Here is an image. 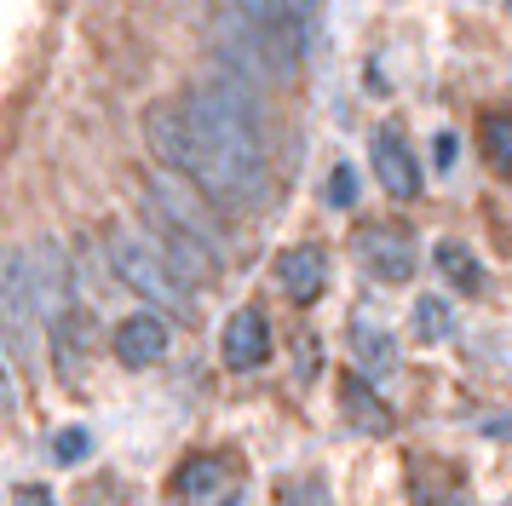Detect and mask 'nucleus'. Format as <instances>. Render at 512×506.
<instances>
[{
	"mask_svg": "<svg viewBox=\"0 0 512 506\" xmlns=\"http://www.w3.org/2000/svg\"><path fill=\"white\" fill-rule=\"evenodd\" d=\"M190 127L185 173L213 207H254L265 196V127L259 98L236 75H213L179 98Z\"/></svg>",
	"mask_w": 512,
	"mask_h": 506,
	"instance_id": "nucleus-1",
	"label": "nucleus"
},
{
	"mask_svg": "<svg viewBox=\"0 0 512 506\" xmlns=\"http://www.w3.org/2000/svg\"><path fill=\"white\" fill-rule=\"evenodd\" d=\"M104 253H110V271H116L133 294L150 299V305H162V311H190V305H196V294H190V282L179 276V265H173L162 253V242H150L144 230L116 225L104 236Z\"/></svg>",
	"mask_w": 512,
	"mask_h": 506,
	"instance_id": "nucleus-2",
	"label": "nucleus"
},
{
	"mask_svg": "<svg viewBox=\"0 0 512 506\" xmlns=\"http://www.w3.org/2000/svg\"><path fill=\"white\" fill-rule=\"evenodd\" d=\"M144 202H150V219H156V225L179 230V236H190V242H202L208 253H225L219 213H213V202L190 179H179V173H156V179L144 184Z\"/></svg>",
	"mask_w": 512,
	"mask_h": 506,
	"instance_id": "nucleus-3",
	"label": "nucleus"
},
{
	"mask_svg": "<svg viewBox=\"0 0 512 506\" xmlns=\"http://www.w3.org/2000/svg\"><path fill=\"white\" fill-rule=\"evenodd\" d=\"M35 322H41V299H35L29 253H0V340L18 357H29L35 351Z\"/></svg>",
	"mask_w": 512,
	"mask_h": 506,
	"instance_id": "nucleus-4",
	"label": "nucleus"
},
{
	"mask_svg": "<svg viewBox=\"0 0 512 506\" xmlns=\"http://www.w3.org/2000/svg\"><path fill=\"white\" fill-rule=\"evenodd\" d=\"M357 259H363L369 276H380V282H409V276H415V242H409L403 225L357 230Z\"/></svg>",
	"mask_w": 512,
	"mask_h": 506,
	"instance_id": "nucleus-5",
	"label": "nucleus"
},
{
	"mask_svg": "<svg viewBox=\"0 0 512 506\" xmlns=\"http://www.w3.org/2000/svg\"><path fill=\"white\" fill-rule=\"evenodd\" d=\"M369 161H374V179H380V190H386V196H397V202L420 196V161H415V150L403 144V133H397V127H380V133H374Z\"/></svg>",
	"mask_w": 512,
	"mask_h": 506,
	"instance_id": "nucleus-6",
	"label": "nucleus"
},
{
	"mask_svg": "<svg viewBox=\"0 0 512 506\" xmlns=\"http://www.w3.org/2000/svg\"><path fill=\"white\" fill-rule=\"evenodd\" d=\"M116 357L127 368H150L167 357V322L156 311H133L127 322H116Z\"/></svg>",
	"mask_w": 512,
	"mask_h": 506,
	"instance_id": "nucleus-7",
	"label": "nucleus"
},
{
	"mask_svg": "<svg viewBox=\"0 0 512 506\" xmlns=\"http://www.w3.org/2000/svg\"><path fill=\"white\" fill-rule=\"evenodd\" d=\"M144 138H150V150H156V161H162L167 173H185L190 127H185L179 98H173V104H150V110H144Z\"/></svg>",
	"mask_w": 512,
	"mask_h": 506,
	"instance_id": "nucleus-8",
	"label": "nucleus"
},
{
	"mask_svg": "<svg viewBox=\"0 0 512 506\" xmlns=\"http://www.w3.org/2000/svg\"><path fill=\"white\" fill-rule=\"evenodd\" d=\"M219 351H225V368H259L271 357V328H265V317H259V311H236V317L225 322Z\"/></svg>",
	"mask_w": 512,
	"mask_h": 506,
	"instance_id": "nucleus-9",
	"label": "nucleus"
},
{
	"mask_svg": "<svg viewBox=\"0 0 512 506\" xmlns=\"http://www.w3.org/2000/svg\"><path fill=\"white\" fill-rule=\"evenodd\" d=\"M277 282H282V294L294 299V305H311V299L323 294V282H328L323 248H288L277 259Z\"/></svg>",
	"mask_w": 512,
	"mask_h": 506,
	"instance_id": "nucleus-10",
	"label": "nucleus"
},
{
	"mask_svg": "<svg viewBox=\"0 0 512 506\" xmlns=\"http://www.w3.org/2000/svg\"><path fill=\"white\" fill-rule=\"evenodd\" d=\"M351 351H357V363L374 368V374H386V368L397 363V340L374 317H363V311L351 317Z\"/></svg>",
	"mask_w": 512,
	"mask_h": 506,
	"instance_id": "nucleus-11",
	"label": "nucleus"
},
{
	"mask_svg": "<svg viewBox=\"0 0 512 506\" xmlns=\"http://www.w3.org/2000/svg\"><path fill=\"white\" fill-rule=\"evenodd\" d=\"M432 259H438V271L455 282V288H466V294H478L484 288V265L472 259V248L466 242H455V236H443L438 248H432Z\"/></svg>",
	"mask_w": 512,
	"mask_h": 506,
	"instance_id": "nucleus-12",
	"label": "nucleus"
},
{
	"mask_svg": "<svg viewBox=\"0 0 512 506\" xmlns=\"http://www.w3.org/2000/svg\"><path fill=\"white\" fill-rule=\"evenodd\" d=\"M478 138H484V156L495 161V173H512V115L489 110L484 127H478Z\"/></svg>",
	"mask_w": 512,
	"mask_h": 506,
	"instance_id": "nucleus-13",
	"label": "nucleus"
},
{
	"mask_svg": "<svg viewBox=\"0 0 512 506\" xmlns=\"http://www.w3.org/2000/svg\"><path fill=\"white\" fill-rule=\"evenodd\" d=\"M340 397H346L351 420H357L363 432H386V426H392V414H386V403H374L363 380H346V386H340Z\"/></svg>",
	"mask_w": 512,
	"mask_h": 506,
	"instance_id": "nucleus-14",
	"label": "nucleus"
},
{
	"mask_svg": "<svg viewBox=\"0 0 512 506\" xmlns=\"http://www.w3.org/2000/svg\"><path fill=\"white\" fill-rule=\"evenodd\" d=\"M415 334L426 345H438V340H449V334H455V317H449V305H443V299H415Z\"/></svg>",
	"mask_w": 512,
	"mask_h": 506,
	"instance_id": "nucleus-15",
	"label": "nucleus"
},
{
	"mask_svg": "<svg viewBox=\"0 0 512 506\" xmlns=\"http://www.w3.org/2000/svg\"><path fill=\"white\" fill-rule=\"evenodd\" d=\"M213 483H219V460H196V466L179 472V489H185V495H208Z\"/></svg>",
	"mask_w": 512,
	"mask_h": 506,
	"instance_id": "nucleus-16",
	"label": "nucleus"
},
{
	"mask_svg": "<svg viewBox=\"0 0 512 506\" xmlns=\"http://www.w3.org/2000/svg\"><path fill=\"white\" fill-rule=\"evenodd\" d=\"M87 449H93V437H87V432H58V437H52V455L64 460V466H75Z\"/></svg>",
	"mask_w": 512,
	"mask_h": 506,
	"instance_id": "nucleus-17",
	"label": "nucleus"
},
{
	"mask_svg": "<svg viewBox=\"0 0 512 506\" xmlns=\"http://www.w3.org/2000/svg\"><path fill=\"white\" fill-rule=\"evenodd\" d=\"M328 202H334V207L357 202V179H351V167H334V179H328Z\"/></svg>",
	"mask_w": 512,
	"mask_h": 506,
	"instance_id": "nucleus-18",
	"label": "nucleus"
},
{
	"mask_svg": "<svg viewBox=\"0 0 512 506\" xmlns=\"http://www.w3.org/2000/svg\"><path fill=\"white\" fill-rule=\"evenodd\" d=\"M288 506H328V495L317 489V483H300V489L288 495Z\"/></svg>",
	"mask_w": 512,
	"mask_h": 506,
	"instance_id": "nucleus-19",
	"label": "nucleus"
},
{
	"mask_svg": "<svg viewBox=\"0 0 512 506\" xmlns=\"http://www.w3.org/2000/svg\"><path fill=\"white\" fill-rule=\"evenodd\" d=\"M18 506H58V501H52L47 489H24V495H18Z\"/></svg>",
	"mask_w": 512,
	"mask_h": 506,
	"instance_id": "nucleus-20",
	"label": "nucleus"
},
{
	"mask_svg": "<svg viewBox=\"0 0 512 506\" xmlns=\"http://www.w3.org/2000/svg\"><path fill=\"white\" fill-rule=\"evenodd\" d=\"M449 161H455V133L438 138V167H449Z\"/></svg>",
	"mask_w": 512,
	"mask_h": 506,
	"instance_id": "nucleus-21",
	"label": "nucleus"
},
{
	"mask_svg": "<svg viewBox=\"0 0 512 506\" xmlns=\"http://www.w3.org/2000/svg\"><path fill=\"white\" fill-rule=\"evenodd\" d=\"M438 506H472V501H466V495H443Z\"/></svg>",
	"mask_w": 512,
	"mask_h": 506,
	"instance_id": "nucleus-22",
	"label": "nucleus"
},
{
	"mask_svg": "<svg viewBox=\"0 0 512 506\" xmlns=\"http://www.w3.org/2000/svg\"><path fill=\"white\" fill-rule=\"evenodd\" d=\"M0 391H6V357H0Z\"/></svg>",
	"mask_w": 512,
	"mask_h": 506,
	"instance_id": "nucleus-23",
	"label": "nucleus"
}]
</instances>
